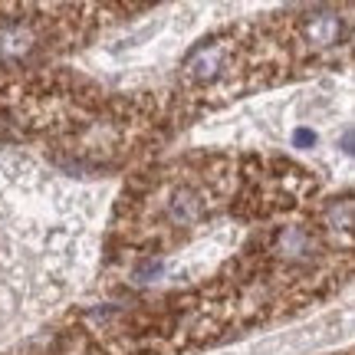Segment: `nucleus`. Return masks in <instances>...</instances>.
<instances>
[{"label":"nucleus","mask_w":355,"mask_h":355,"mask_svg":"<svg viewBox=\"0 0 355 355\" xmlns=\"http://www.w3.org/2000/svg\"><path fill=\"white\" fill-rule=\"evenodd\" d=\"M349 329H352V313L329 309L316 319H303L290 329L270 332L263 339H250V343H241L234 349H220L214 355H309L349 339Z\"/></svg>","instance_id":"obj_1"},{"label":"nucleus","mask_w":355,"mask_h":355,"mask_svg":"<svg viewBox=\"0 0 355 355\" xmlns=\"http://www.w3.org/2000/svg\"><path fill=\"white\" fill-rule=\"evenodd\" d=\"M336 20H316V24L309 26V37L316 40V43H332L336 40Z\"/></svg>","instance_id":"obj_2"}]
</instances>
